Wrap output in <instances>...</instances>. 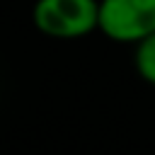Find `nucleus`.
<instances>
[{
  "instance_id": "1",
  "label": "nucleus",
  "mask_w": 155,
  "mask_h": 155,
  "mask_svg": "<svg viewBox=\"0 0 155 155\" xmlns=\"http://www.w3.org/2000/svg\"><path fill=\"white\" fill-rule=\"evenodd\" d=\"M31 22L51 39H82L99 31V0H36Z\"/></svg>"
},
{
  "instance_id": "2",
  "label": "nucleus",
  "mask_w": 155,
  "mask_h": 155,
  "mask_svg": "<svg viewBox=\"0 0 155 155\" xmlns=\"http://www.w3.org/2000/svg\"><path fill=\"white\" fill-rule=\"evenodd\" d=\"M99 31L136 46L155 31V0H99Z\"/></svg>"
},
{
  "instance_id": "3",
  "label": "nucleus",
  "mask_w": 155,
  "mask_h": 155,
  "mask_svg": "<svg viewBox=\"0 0 155 155\" xmlns=\"http://www.w3.org/2000/svg\"><path fill=\"white\" fill-rule=\"evenodd\" d=\"M133 63H136V70L138 75L155 85V31L150 36H145L143 41L136 44V51H133Z\"/></svg>"
}]
</instances>
